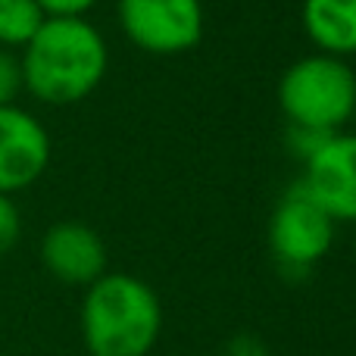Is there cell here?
I'll use <instances>...</instances> for the list:
<instances>
[{
    "instance_id": "12",
    "label": "cell",
    "mask_w": 356,
    "mask_h": 356,
    "mask_svg": "<svg viewBox=\"0 0 356 356\" xmlns=\"http://www.w3.org/2000/svg\"><path fill=\"white\" fill-rule=\"evenodd\" d=\"M19 91H22V63L13 56V50L0 47V106L16 104Z\"/></svg>"
},
{
    "instance_id": "4",
    "label": "cell",
    "mask_w": 356,
    "mask_h": 356,
    "mask_svg": "<svg viewBox=\"0 0 356 356\" xmlns=\"http://www.w3.org/2000/svg\"><path fill=\"white\" fill-rule=\"evenodd\" d=\"M334 225L338 222L313 200V194L297 178L275 203L269 219V250L282 278H307L332 250Z\"/></svg>"
},
{
    "instance_id": "2",
    "label": "cell",
    "mask_w": 356,
    "mask_h": 356,
    "mask_svg": "<svg viewBox=\"0 0 356 356\" xmlns=\"http://www.w3.org/2000/svg\"><path fill=\"white\" fill-rule=\"evenodd\" d=\"M79 328L88 356H147L163 334V303L144 278L104 272L85 288Z\"/></svg>"
},
{
    "instance_id": "3",
    "label": "cell",
    "mask_w": 356,
    "mask_h": 356,
    "mask_svg": "<svg viewBox=\"0 0 356 356\" xmlns=\"http://www.w3.org/2000/svg\"><path fill=\"white\" fill-rule=\"evenodd\" d=\"M278 106L291 125L341 131L356 113V72L341 56L309 54L284 69Z\"/></svg>"
},
{
    "instance_id": "13",
    "label": "cell",
    "mask_w": 356,
    "mask_h": 356,
    "mask_svg": "<svg viewBox=\"0 0 356 356\" xmlns=\"http://www.w3.org/2000/svg\"><path fill=\"white\" fill-rule=\"evenodd\" d=\"M22 234V216L10 194H0V253L13 250Z\"/></svg>"
},
{
    "instance_id": "14",
    "label": "cell",
    "mask_w": 356,
    "mask_h": 356,
    "mask_svg": "<svg viewBox=\"0 0 356 356\" xmlns=\"http://www.w3.org/2000/svg\"><path fill=\"white\" fill-rule=\"evenodd\" d=\"M100 0H38L47 19H81L88 10H94Z\"/></svg>"
},
{
    "instance_id": "1",
    "label": "cell",
    "mask_w": 356,
    "mask_h": 356,
    "mask_svg": "<svg viewBox=\"0 0 356 356\" xmlns=\"http://www.w3.org/2000/svg\"><path fill=\"white\" fill-rule=\"evenodd\" d=\"M22 88L50 106L81 104L97 91L110 66L106 41L85 16L44 19L22 47Z\"/></svg>"
},
{
    "instance_id": "9",
    "label": "cell",
    "mask_w": 356,
    "mask_h": 356,
    "mask_svg": "<svg viewBox=\"0 0 356 356\" xmlns=\"http://www.w3.org/2000/svg\"><path fill=\"white\" fill-rule=\"evenodd\" d=\"M300 22L319 54L341 60L356 54V0H303Z\"/></svg>"
},
{
    "instance_id": "6",
    "label": "cell",
    "mask_w": 356,
    "mask_h": 356,
    "mask_svg": "<svg viewBox=\"0 0 356 356\" xmlns=\"http://www.w3.org/2000/svg\"><path fill=\"white\" fill-rule=\"evenodd\" d=\"M50 166V135L29 110L0 106V194H16L38 181Z\"/></svg>"
},
{
    "instance_id": "10",
    "label": "cell",
    "mask_w": 356,
    "mask_h": 356,
    "mask_svg": "<svg viewBox=\"0 0 356 356\" xmlns=\"http://www.w3.org/2000/svg\"><path fill=\"white\" fill-rule=\"evenodd\" d=\"M38 0H0V47H25L44 25Z\"/></svg>"
},
{
    "instance_id": "11",
    "label": "cell",
    "mask_w": 356,
    "mask_h": 356,
    "mask_svg": "<svg viewBox=\"0 0 356 356\" xmlns=\"http://www.w3.org/2000/svg\"><path fill=\"white\" fill-rule=\"evenodd\" d=\"M332 135H334V131H319V129H309V125H291L288 122L284 144H288V150L297 156V160L307 163V160H313L322 147H325V141Z\"/></svg>"
},
{
    "instance_id": "5",
    "label": "cell",
    "mask_w": 356,
    "mask_h": 356,
    "mask_svg": "<svg viewBox=\"0 0 356 356\" xmlns=\"http://www.w3.org/2000/svg\"><path fill=\"white\" fill-rule=\"evenodd\" d=\"M119 25L144 54L178 56L203 41L200 0H119Z\"/></svg>"
},
{
    "instance_id": "15",
    "label": "cell",
    "mask_w": 356,
    "mask_h": 356,
    "mask_svg": "<svg viewBox=\"0 0 356 356\" xmlns=\"http://www.w3.org/2000/svg\"><path fill=\"white\" fill-rule=\"evenodd\" d=\"M222 356H272L269 344L263 338H257L253 332H241V334H232L225 344Z\"/></svg>"
},
{
    "instance_id": "16",
    "label": "cell",
    "mask_w": 356,
    "mask_h": 356,
    "mask_svg": "<svg viewBox=\"0 0 356 356\" xmlns=\"http://www.w3.org/2000/svg\"><path fill=\"white\" fill-rule=\"evenodd\" d=\"M353 257H356V234H353Z\"/></svg>"
},
{
    "instance_id": "7",
    "label": "cell",
    "mask_w": 356,
    "mask_h": 356,
    "mask_svg": "<svg viewBox=\"0 0 356 356\" xmlns=\"http://www.w3.org/2000/svg\"><path fill=\"white\" fill-rule=\"evenodd\" d=\"M300 184L334 222H356V135L334 131L325 147L303 163Z\"/></svg>"
},
{
    "instance_id": "8",
    "label": "cell",
    "mask_w": 356,
    "mask_h": 356,
    "mask_svg": "<svg viewBox=\"0 0 356 356\" xmlns=\"http://www.w3.org/2000/svg\"><path fill=\"white\" fill-rule=\"evenodd\" d=\"M41 263L56 282L88 288L106 272V244L85 222H56L41 238Z\"/></svg>"
}]
</instances>
